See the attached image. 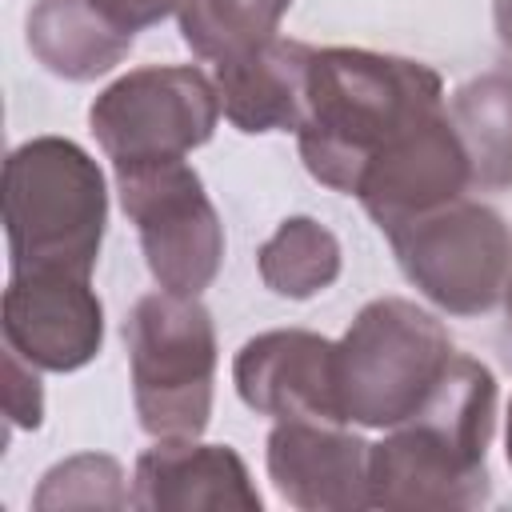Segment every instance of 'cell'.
Wrapping results in <instances>:
<instances>
[{"label": "cell", "mask_w": 512, "mask_h": 512, "mask_svg": "<svg viewBox=\"0 0 512 512\" xmlns=\"http://www.w3.org/2000/svg\"><path fill=\"white\" fill-rule=\"evenodd\" d=\"M440 108L444 80L420 60L368 48H316L296 128L300 160L324 188L356 196L364 168Z\"/></svg>", "instance_id": "obj_1"}, {"label": "cell", "mask_w": 512, "mask_h": 512, "mask_svg": "<svg viewBox=\"0 0 512 512\" xmlns=\"http://www.w3.org/2000/svg\"><path fill=\"white\" fill-rule=\"evenodd\" d=\"M496 432V376L452 356L432 396L368 448L372 508H480L492 496L488 444Z\"/></svg>", "instance_id": "obj_2"}, {"label": "cell", "mask_w": 512, "mask_h": 512, "mask_svg": "<svg viewBox=\"0 0 512 512\" xmlns=\"http://www.w3.org/2000/svg\"><path fill=\"white\" fill-rule=\"evenodd\" d=\"M108 228V188L100 164L64 136H32L4 160L8 276L68 272L88 276Z\"/></svg>", "instance_id": "obj_3"}, {"label": "cell", "mask_w": 512, "mask_h": 512, "mask_svg": "<svg viewBox=\"0 0 512 512\" xmlns=\"http://www.w3.org/2000/svg\"><path fill=\"white\" fill-rule=\"evenodd\" d=\"M456 348L448 328L404 296L368 300L336 340L340 408L348 424L396 428L432 396Z\"/></svg>", "instance_id": "obj_4"}, {"label": "cell", "mask_w": 512, "mask_h": 512, "mask_svg": "<svg viewBox=\"0 0 512 512\" xmlns=\"http://www.w3.org/2000/svg\"><path fill=\"white\" fill-rule=\"evenodd\" d=\"M132 404L152 440H196L212 420L216 328L196 296L148 292L124 316Z\"/></svg>", "instance_id": "obj_5"}, {"label": "cell", "mask_w": 512, "mask_h": 512, "mask_svg": "<svg viewBox=\"0 0 512 512\" xmlns=\"http://www.w3.org/2000/svg\"><path fill=\"white\" fill-rule=\"evenodd\" d=\"M220 92L196 64H144L112 80L88 108V128L112 172L184 160L220 124Z\"/></svg>", "instance_id": "obj_6"}, {"label": "cell", "mask_w": 512, "mask_h": 512, "mask_svg": "<svg viewBox=\"0 0 512 512\" xmlns=\"http://www.w3.org/2000/svg\"><path fill=\"white\" fill-rule=\"evenodd\" d=\"M408 284L448 316H480L512 280V228L480 200H452L388 232Z\"/></svg>", "instance_id": "obj_7"}, {"label": "cell", "mask_w": 512, "mask_h": 512, "mask_svg": "<svg viewBox=\"0 0 512 512\" xmlns=\"http://www.w3.org/2000/svg\"><path fill=\"white\" fill-rule=\"evenodd\" d=\"M120 208L136 224L152 280L176 296H200L224 264V224L188 160L116 172Z\"/></svg>", "instance_id": "obj_8"}, {"label": "cell", "mask_w": 512, "mask_h": 512, "mask_svg": "<svg viewBox=\"0 0 512 512\" xmlns=\"http://www.w3.org/2000/svg\"><path fill=\"white\" fill-rule=\"evenodd\" d=\"M472 184V156L448 108L412 124L396 144H388L360 176L356 200L388 236L400 224L428 216L464 196Z\"/></svg>", "instance_id": "obj_9"}, {"label": "cell", "mask_w": 512, "mask_h": 512, "mask_svg": "<svg viewBox=\"0 0 512 512\" xmlns=\"http://www.w3.org/2000/svg\"><path fill=\"white\" fill-rule=\"evenodd\" d=\"M4 348L40 372H76L100 356L104 304L88 276L24 272L4 288Z\"/></svg>", "instance_id": "obj_10"}, {"label": "cell", "mask_w": 512, "mask_h": 512, "mask_svg": "<svg viewBox=\"0 0 512 512\" xmlns=\"http://www.w3.org/2000/svg\"><path fill=\"white\" fill-rule=\"evenodd\" d=\"M232 380L240 400L260 416L348 424L340 408L336 340L328 336L304 328L260 332L236 352Z\"/></svg>", "instance_id": "obj_11"}, {"label": "cell", "mask_w": 512, "mask_h": 512, "mask_svg": "<svg viewBox=\"0 0 512 512\" xmlns=\"http://www.w3.org/2000/svg\"><path fill=\"white\" fill-rule=\"evenodd\" d=\"M368 440L332 420H276L264 464L284 504L300 512H360L368 492Z\"/></svg>", "instance_id": "obj_12"}, {"label": "cell", "mask_w": 512, "mask_h": 512, "mask_svg": "<svg viewBox=\"0 0 512 512\" xmlns=\"http://www.w3.org/2000/svg\"><path fill=\"white\" fill-rule=\"evenodd\" d=\"M132 508L144 512H260L264 500L248 476V464L228 444L156 440L136 456Z\"/></svg>", "instance_id": "obj_13"}, {"label": "cell", "mask_w": 512, "mask_h": 512, "mask_svg": "<svg viewBox=\"0 0 512 512\" xmlns=\"http://www.w3.org/2000/svg\"><path fill=\"white\" fill-rule=\"evenodd\" d=\"M312 44L268 40L236 60L216 64V92L224 120L248 136L260 132H296L308 104V64Z\"/></svg>", "instance_id": "obj_14"}, {"label": "cell", "mask_w": 512, "mask_h": 512, "mask_svg": "<svg viewBox=\"0 0 512 512\" xmlns=\"http://www.w3.org/2000/svg\"><path fill=\"white\" fill-rule=\"evenodd\" d=\"M24 40L52 76L84 84L112 72L128 56L136 32L120 28L92 0H36L24 20Z\"/></svg>", "instance_id": "obj_15"}, {"label": "cell", "mask_w": 512, "mask_h": 512, "mask_svg": "<svg viewBox=\"0 0 512 512\" xmlns=\"http://www.w3.org/2000/svg\"><path fill=\"white\" fill-rule=\"evenodd\" d=\"M256 272L284 300H312L340 276V240L312 216H288L256 248Z\"/></svg>", "instance_id": "obj_16"}, {"label": "cell", "mask_w": 512, "mask_h": 512, "mask_svg": "<svg viewBox=\"0 0 512 512\" xmlns=\"http://www.w3.org/2000/svg\"><path fill=\"white\" fill-rule=\"evenodd\" d=\"M288 8L292 0H184L176 16L192 56L224 64L276 40Z\"/></svg>", "instance_id": "obj_17"}, {"label": "cell", "mask_w": 512, "mask_h": 512, "mask_svg": "<svg viewBox=\"0 0 512 512\" xmlns=\"http://www.w3.org/2000/svg\"><path fill=\"white\" fill-rule=\"evenodd\" d=\"M452 124L472 156V180L500 188L512 184V76H480L452 96Z\"/></svg>", "instance_id": "obj_18"}, {"label": "cell", "mask_w": 512, "mask_h": 512, "mask_svg": "<svg viewBox=\"0 0 512 512\" xmlns=\"http://www.w3.org/2000/svg\"><path fill=\"white\" fill-rule=\"evenodd\" d=\"M132 504V488L124 484L120 460L104 452H80L52 464L32 496L36 512L52 508H124Z\"/></svg>", "instance_id": "obj_19"}, {"label": "cell", "mask_w": 512, "mask_h": 512, "mask_svg": "<svg viewBox=\"0 0 512 512\" xmlns=\"http://www.w3.org/2000/svg\"><path fill=\"white\" fill-rule=\"evenodd\" d=\"M40 368H32L24 356L4 348V412L12 428H40L44 420V388H40Z\"/></svg>", "instance_id": "obj_20"}, {"label": "cell", "mask_w": 512, "mask_h": 512, "mask_svg": "<svg viewBox=\"0 0 512 512\" xmlns=\"http://www.w3.org/2000/svg\"><path fill=\"white\" fill-rule=\"evenodd\" d=\"M92 4H96L104 16H112L120 28L140 32V28H152V24H160L164 16L180 12L184 0H92Z\"/></svg>", "instance_id": "obj_21"}, {"label": "cell", "mask_w": 512, "mask_h": 512, "mask_svg": "<svg viewBox=\"0 0 512 512\" xmlns=\"http://www.w3.org/2000/svg\"><path fill=\"white\" fill-rule=\"evenodd\" d=\"M492 24H496L504 52L512 56V0H492Z\"/></svg>", "instance_id": "obj_22"}, {"label": "cell", "mask_w": 512, "mask_h": 512, "mask_svg": "<svg viewBox=\"0 0 512 512\" xmlns=\"http://www.w3.org/2000/svg\"><path fill=\"white\" fill-rule=\"evenodd\" d=\"M504 456H508V468H512V400H508V424H504Z\"/></svg>", "instance_id": "obj_23"}, {"label": "cell", "mask_w": 512, "mask_h": 512, "mask_svg": "<svg viewBox=\"0 0 512 512\" xmlns=\"http://www.w3.org/2000/svg\"><path fill=\"white\" fill-rule=\"evenodd\" d=\"M504 312H508V324H512V280H508V288H504Z\"/></svg>", "instance_id": "obj_24"}]
</instances>
